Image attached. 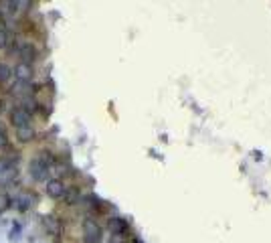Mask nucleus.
Listing matches in <instances>:
<instances>
[{
    "label": "nucleus",
    "instance_id": "obj_5",
    "mask_svg": "<svg viewBox=\"0 0 271 243\" xmlns=\"http://www.w3.org/2000/svg\"><path fill=\"white\" fill-rule=\"evenodd\" d=\"M45 191L51 199H63L65 197V191H67V186L61 179H49L47 181V186H45Z\"/></svg>",
    "mask_w": 271,
    "mask_h": 243
},
{
    "label": "nucleus",
    "instance_id": "obj_3",
    "mask_svg": "<svg viewBox=\"0 0 271 243\" xmlns=\"http://www.w3.org/2000/svg\"><path fill=\"white\" fill-rule=\"evenodd\" d=\"M101 239H103L101 225L96 219L87 217L83 221V243H101Z\"/></svg>",
    "mask_w": 271,
    "mask_h": 243
},
{
    "label": "nucleus",
    "instance_id": "obj_15",
    "mask_svg": "<svg viewBox=\"0 0 271 243\" xmlns=\"http://www.w3.org/2000/svg\"><path fill=\"white\" fill-rule=\"evenodd\" d=\"M10 77H12V69H10L6 63H0V85L6 83Z\"/></svg>",
    "mask_w": 271,
    "mask_h": 243
},
{
    "label": "nucleus",
    "instance_id": "obj_18",
    "mask_svg": "<svg viewBox=\"0 0 271 243\" xmlns=\"http://www.w3.org/2000/svg\"><path fill=\"white\" fill-rule=\"evenodd\" d=\"M6 144H8V134H6L4 128H0V150L6 148Z\"/></svg>",
    "mask_w": 271,
    "mask_h": 243
},
{
    "label": "nucleus",
    "instance_id": "obj_2",
    "mask_svg": "<svg viewBox=\"0 0 271 243\" xmlns=\"http://www.w3.org/2000/svg\"><path fill=\"white\" fill-rule=\"evenodd\" d=\"M19 177V158H0V186L10 184Z\"/></svg>",
    "mask_w": 271,
    "mask_h": 243
},
{
    "label": "nucleus",
    "instance_id": "obj_12",
    "mask_svg": "<svg viewBox=\"0 0 271 243\" xmlns=\"http://www.w3.org/2000/svg\"><path fill=\"white\" fill-rule=\"evenodd\" d=\"M33 202H35V195L33 193H20L17 199H15V207L19 209V211H29L31 207H33Z\"/></svg>",
    "mask_w": 271,
    "mask_h": 243
},
{
    "label": "nucleus",
    "instance_id": "obj_21",
    "mask_svg": "<svg viewBox=\"0 0 271 243\" xmlns=\"http://www.w3.org/2000/svg\"><path fill=\"white\" fill-rule=\"evenodd\" d=\"M2 110H4V103H2V101H0V112H2Z\"/></svg>",
    "mask_w": 271,
    "mask_h": 243
},
{
    "label": "nucleus",
    "instance_id": "obj_11",
    "mask_svg": "<svg viewBox=\"0 0 271 243\" xmlns=\"http://www.w3.org/2000/svg\"><path fill=\"white\" fill-rule=\"evenodd\" d=\"M43 225H45V229L49 231V235H55V237H59L61 235V221L57 219V217H53V215H47V217H43Z\"/></svg>",
    "mask_w": 271,
    "mask_h": 243
},
{
    "label": "nucleus",
    "instance_id": "obj_8",
    "mask_svg": "<svg viewBox=\"0 0 271 243\" xmlns=\"http://www.w3.org/2000/svg\"><path fill=\"white\" fill-rule=\"evenodd\" d=\"M12 75L17 77V81H31L33 79V65L29 63H17V67L12 69Z\"/></svg>",
    "mask_w": 271,
    "mask_h": 243
},
{
    "label": "nucleus",
    "instance_id": "obj_7",
    "mask_svg": "<svg viewBox=\"0 0 271 243\" xmlns=\"http://www.w3.org/2000/svg\"><path fill=\"white\" fill-rule=\"evenodd\" d=\"M10 91H12V96H17V98L24 100V98H31V96H33L35 85L31 83V81H17V83L12 85Z\"/></svg>",
    "mask_w": 271,
    "mask_h": 243
},
{
    "label": "nucleus",
    "instance_id": "obj_20",
    "mask_svg": "<svg viewBox=\"0 0 271 243\" xmlns=\"http://www.w3.org/2000/svg\"><path fill=\"white\" fill-rule=\"evenodd\" d=\"M130 243H144V241H142V239H140V237H134V239H132V241H130Z\"/></svg>",
    "mask_w": 271,
    "mask_h": 243
},
{
    "label": "nucleus",
    "instance_id": "obj_13",
    "mask_svg": "<svg viewBox=\"0 0 271 243\" xmlns=\"http://www.w3.org/2000/svg\"><path fill=\"white\" fill-rule=\"evenodd\" d=\"M35 136H37V132H35L33 124L24 126V128H17V138L20 142H31V140H35Z\"/></svg>",
    "mask_w": 271,
    "mask_h": 243
},
{
    "label": "nucleus",
    "instance_id": "obj_16",
    "mask_svg": "<svg viewBox=\"0 0 271 243\" xmlns=\"http://www.w3.org/2000/svg\"><path fill=\"white\" fill-rule=\"evenodd\" d=\"M8 43H10V35H8V31H6V26L0 22V49H6Z\"/></svg>",
    "mask_w": 271,
    "mask_h": 243
},
{
    "label": "nucleus",
    "instance_id": "obj_19",
    "mask_svg": "<svg viewBox=\"0 0 271 243\" xmlns=\"http://www.w3.org/2000/svg\"><path fill=\"white\" fill-rule=\"evenodd\" d=\"M124 239H126V237H117V235H112V243H126Z\"/></svg>",
    "mask_w": 271,
    "mask_h": 243
},
{
    "label": "nucleus",
    "instance_id": "obj_1",
    "mask_svg": "<svg viewBox=\"0 0 271 243\" xmlns=\"http://www.w3.org/2000/svg\"><path fill=\"white\" fill-rule=\"evenodd\" d=\"M53 168V158L49 156V152H39L29 164V174L31 179L37 182H43L49 179V172Z\"/></svg>",
    "mask_w": 271,
    "mask_h": 243
},
{
    "label": "nucleus",
    "instance_id": "obj_14",
    "mask_svg": "<svg viewBox=\"0 0 271 243\" xmlns=\"http://www.w3.org/2000/svg\"><path fill=\"white\" fill-rule=\"evenodd\" d=\"M63 199H65L67 205H75V202H79V191H77V188H69V186H67Z\"/></svg>",
    "mask_w": 271,
    "mask_h": 243
},
{
    "label": "nucleus",
    "instance_id": "obj_10",
    "mask_svg": "<svg viewBox=\"0 0 271 243\" xmlns=\"http://www.w3.org/2000/svg\"><path fill=\"white\" fill-rule=\"evenodd\" d=\"M19 57H20L22 63L33 65V61L37 59V49H35L31 43H22V45L19 47Z\"/></svg>",
    "mask_w": 271,
    "mask_h": 243
},
{
    "label": "nucleus",
    "instance_id": "obj_9",
    "mask_svg": "<svg viewBox=\"0 0 271 243\" xmlns=\"http://www.w3.org/2000/svg\"><path fill=\"white\" fill-rule=\"evenodd\" d=\"M6 4H8L12 15H22V12H29L31 10L33 0H6Z\"/></svg>",
    "mask_w": 271,
    "mask_h": 243
},
{
    "label": "nucleus",
    "instance_id": "obj_6",
    "mask_svg": "<svg viewBox=\"0 0 271 243\" xmlns=\"http://www.w3.org/2000/svg\"><path fill=\"white\" fill-rule=\"evenodd\" d=\"M110 231L112 235H117V237H126L130 233V223L124 219V217H112L110 219Z\"/></svg>",
    "mask_w": 271,
    "mask_h": 243
},
{
    "label": "nucleus",
    "instance_id": "obj_4",
    "mask_svg": "<svg viewBox=\"0 0 271 243\" xmlns=\"http://www.w3.org/2000/svg\"><path fill=\"white\" fill-rule=\"evenodd\" d=\"M31 122H33V116L31 112H26L24 107H15V110L10 112V124L15 126V128H24V126H31Z\"/></svg>",
    "mask_w": 271,
    "mask_h": 243
},
{
    "label": "nucleus",
    "instance_id": "obj_17",
    "mask_svg": "<svg viewBox=\"0 0 271 243\" xmlns=\"http://www.w3.org/2000/svg\"><path fill=\"white\" fill-rule=\"evenodd\" d=\"M8 207H10V197L6 193H0V215H2Z\"/></svg>",
    "mask_w": 271,
    "mask_h": 243
}]
</instances>
